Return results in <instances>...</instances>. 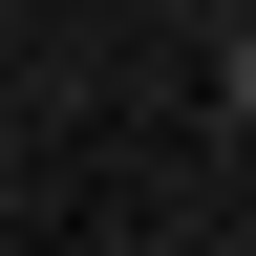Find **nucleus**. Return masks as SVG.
Returning a JSON list of instances; mask_svg holds the SVG:
<instances>
[{
  "label": "nucleus",
  "mask_w": 256,
  "mask_h": 256,
  "mask_svg": "<svg viewBox=\"0 0 256 256\" xmlns=\"http://www.w3.org/2000/svg\"><path fill=\"white\" fill-rule=\"evenodd\" d=\"M171 22H214V0H171Z\"/></svg>",
  "instance_id": "nucleus-2"
},
{
  "label": "nucleus",
  "mask_w": 256,
  "mask_h": 256,
  "mask_svg": "<svg viewBox=\"0 0 256 256\" xmlns=\"http://www.w3.org/2000/svg\"><path fill=\"white\" fill-rule=\"evenodd\" d=\"M214 128L256 150V0H214Z\"/></svg>",
  "instance_id": "nucleus-1"
}]
</instances>
